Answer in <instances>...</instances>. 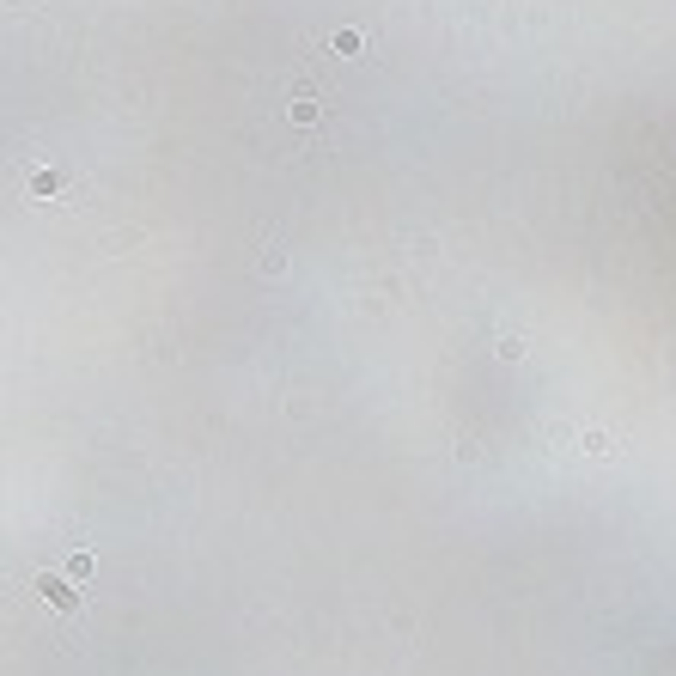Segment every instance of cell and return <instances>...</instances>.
<instances>
[{"instance_id":"obj_1","label":"cell","mask_w":676,"mask_h":676,"mask_svg":"<svg viewBox=\"0 0 676 676\" xmlns=\"http://www.w3.org/2000/svg\"><path fill=\"white\" fill-rule=\"evenodd\" d=\"M43 597L55 603V609H79V591L67 585V579H43Z\"/></svg>"},{"instance_id":"obj_2","label":"cell","mask_w":676,"mask_h":676,"mask_svg":"<svg viewBox=\"0 0 676 676\" xmlns=\"http://www.w3.org/2000/svg\"><path fill=\"white\" fill-rule=\"evenodd\" d=\"M585 451H591V457H609V451H616V439H609V433H585Z\"/></svg>"},{"instance_id":"obj_3","label":"cell","mask_w":676,"mask_h":676,"mask_svg":"<svg viewBox=\"0 0 676 676\" xmlns=\"http://www.w3.org/2000/svg\"><path fill=\"white\" fill-rule=\"evenodd\" d=\"M67 579H74V585L91 579V555H67Z\"/></svg>"},{"instance_id":"obj_4","label":"cell","mask_w":676,"mask_h":676,"mask_svg":"<svg viewBox=\"0 0 676 676\" xmlns=\"http://www.w3.org/2000/svg\"><path fill=\"white\" fill-rule=\"evenodd\" d=\"M360 43H366L360 30H335V49H342V55H360Z\"/></svg>"},{"instance_id":"obj_5","label":"cell","mask_w":676,"mask_h":676,"mask_svg":"<svg viewBox=\"0 0 676 676\" xmlns=\"http://www.w3.org/2000/svg\"><path fill=\"white\" fill-rule=\"evenodd\" d=\"M30 189H37V196H55L61 177H55V171H37V177H30Z\"/></svg>"},{"instance_id":"obj_6","label":"cell","mask_w":676,"mask_h":676,"mask_svg":"<svg viewBox=\"0 0 676 676\" xmlns=\"http://www.w3.org/2000/svg\"><path fill=\"white\" fill-rule=\"evenodd\" d=\"M293 122H317V104L305 98V91H299V104H293Z\"/></svg>"}]
</instances>
